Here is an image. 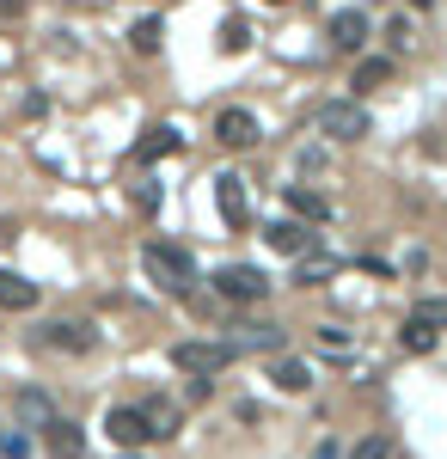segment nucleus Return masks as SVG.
Returning <instances> with one entry per match:
<instances>
[{"label":"nucleus","mask_w":447,"mask_h":459,"mask_svg":"<svg viewBox=\"0 0 447 459\" xmlns=\"http://www.w3.org/2000/svg\"><path fill=\"white\" fill-rule=\"evenodd\" d=\"M435 337H442V331H429L423 318H405V331H399V343H405L411 355H429V350H435Z\"/></svg>","instance_id":"obj_19"},{"label":"nucleus","mask_w":447,"mask_h":459,"mask_svg":"<svg viewBox=\"0 0 447 459\" xmlns=\"http://www.w3.org/2000/svg\"><path fill=\"white\" fill-rule=\"evenodd\" d=\"M141 423H147V435H153V441H166V435H178V404H172V398L141 404Z\"/></svg>","instance_id":"obj_15"},{"label":"nucleus","mask_w":447,"mask_h":459,"mask_svg":"<svg viewBox=\"0 0 447 459\" xmlns=\"http://www.w3.org/2000/svg\"><path fill=\"white\" fill-rule=\"evenodd\" d=\"M215 203H221V221H227L233 233H245L251 209H245V178L240 172H221V178H215Z\"/></svg>","instance_id":"obj_5"},{"label":"nucleus","mask_w":447,"mask_h":459,"mask_svg":"<svg viewBox=\"0 0 447 459\" xmlns=\"http://www.w3.org/2000/svg\"><path fill=\"white\" fill-rule=\"evenodd\" d=\"M141 264H147V276L166 288V294H184V288L197 282V264H190V251L166 246V239H147V246H141Z\"/></svg>","instance_id":"obj_1"},{"label":"nucleus","mask_w":447,"mask_h":459,"mask_svg":"<svg viewBox=\"0 0 447 459\" xmlns=\"http://www.w3.org/2000/svg\"><path fill=\"white\" fill-rule=\"evenodd\" d=\"M386 80H392V62H386V56H368V62H355V80H349V86H355V92H380Z\"/></svg>","instance_id":"obj_17"},{"label":"nucleus","mask_w":447,"mask_h":459,"mask_svg":"<svg viewBox=\"0 0 447 459\" xmlns=\"http://www.w3.org/2000/svg\"><path fill=\"white\" fill-rule=\"evenodd\" d=\"M288 209L307 214V221H325V214H331V209H325V196H312V190H288Z\"/></svg>","instance_id":"obj_22"},{"label":"nucleus","mask_w":447,"mask_h":459,"mask_svg":"<svg viewBox=\"0 0 447 459\" xmlns=\"http://www.w3.org/2000/svg\"><path fill=\"white\" fill-rule=\"evenodd\" d=\"M0 307H6V313H31V307H37V282L13 276V270H0Z\"/></svg>","instance_id":"obj_13"},{"label":"nucleus","mask_w":447,"mask_h":459,"mask_svg":"<svg viewBox=\"0 0 447 459\" xmlns=\"http://www.w3.org/2000/svg\"><path fill=\"white\" fill-rule=\"evenodd\" d=\"M264 239H270L276 251H288V257H307V251H312V233L301 227V221H270Z\"/></svg>","instance_id":"obj_9"},{"label":"nucleus","mask_w":447,"mask_h":459,"mask_svg":"<svg viewBox=\"0 0 447 459\" xmlns=\"http://www.w3.org/2000/svg\"><path fill=\"white\" fill-rule=\"evenodd\" d=\"M233 355H240L233 343H178L172 361L190 374V380H203V386H208L215 374H227V361H233Z\"/></svg>","instance_id":"obj_2"},{"label":"nucleus","mask_w":447,"mask_h":459,"mask_svg":"<svg viewBox=\"0 0 447 459\" xmlns=\"http://www.w3.org/2000/svg\"><path fill=\"white\" fill-rule=\"evenodd\" d=\"M215 142L221 147H251L258 142V117H251V110H221V117H215Z\"/></svg>","instance_id":"obj_6"},{"label":"nucleus","mask_w":447,"mask_h":459,"mask_svg":"<svg viewBox=\"0 0 447 459\" xmlns=\"http://www.w3.org/2000/svg\"><path fill=\"white\" fill-rule=\"evenodd\" d=\"M245 37H251V31H245V19H227V25H221V49H227V56H240Z\"/></svg>","instance_id":"obj_24"},{"label":"nucleus","mask_w":447,"mask_h":459,"mask_svg":"<svg viewBox=\"0 0 447 459\" xmlns=\"http://www.w3.org/2000/svg\"><path fill=\"white\" fill-rule=\"evenodd\" d=\"M386 454H392V441H386V435H368V441H355L349 459H386Z\"/></svg>","instance_id":"obj_25"},{"label":"nucleus","mask_w":447,"mask_h":459,"mask_svg":"<svg viewBox=\"0 0 447 459\" xmlns=\"http://www.w3.org/2000/svg\"><path fill=\"white\" fill-rule=\"evenodd\" d=\"M276 386H282V392H307L312 386L307 361H276Z\"/></svg>","instance_id":"obj_21"},{"label":"nucleus","mask_w":447,"mask_h":459,"mask_svg":"<svg viewBox=\"0 0 447 459\" xmlns=\"http://www.w3.org/2000/svg\"><path fill=\"white\" fill-rule=\"evenodd\" d=\"M319 350L325 355H349V337L344 331H319Z\"/></svg>","instance_id":"obj_26"},{"label":"nucleus","mask_w":447,"mask_h":459,"mask_svg":"<svg viewBox=\"0 0 447 459\" xmlns=\"http://www.w3.org/2000/svg\"><path fill=\"white\" fill-rule=\"evenodd\" d=\"M411 6H435V0H411Z\"/></svg>","instance_id":"obj_27"},{"label":"nucleus","mask_w":447,"mask_h":459,"mask_svg":"<svg viewBox=\"0 0 447 459\" xmlns=\"http://www.w3.org/2000/svg\"><path fill=\"white\" fill-rule=\"evenodd\" d=\"M331 43H337V49H362V43H368V13H362V6L331 13Z\"/></svg>","instance_id":"obj_8"},{"label":"nucleus","mask_w":447,"mask_h":459,"mask_svg":"<svg viewBox=\"0 0 447 459\" xmlns=\"http://www.w3.org/2000/svg\"><path fill=\"white\" fill-rule=\"evenodd\" d=\"M215 294H227V300H264L270 294V276L258 270V264H227V270H215Z\"/></svg>","instance_id":"obj_4"},{"label":"nucleus","mask_w":447,"mask_h":459,"mask_svg":"<svg viewBox=\"0 0 447 459\" xmlns=\"http://www.w3.org/2000/svg\"><path fill=\"white\" fill-rule=\"evenodd\" d=\"M160 37H166V19H153V13H147V19H136V31H129V43H136L141 56H153V49H160Z\"/></svg>","instance_id":"obj_20"},{"label":"nucleus","mask_w":447,"mask_h":459,"mask_svg":"<svg viewBox=\"0 0 447 459\" xmlns=\"http://www.w3.org/2000/svg\"><path fill=\"white\" fill-rule=\"evenodd\" d=\"M166 153H178V129H172V123L147 129V135L136 142V166H153V160H166Z\"/></svg>","instance_id":"obj_11"},{"label":"nucleus","mask_w":447,"mask_h":459,"mask_svg":"<svg viewBox=\"0 0 447 459\" xmlns=\"http://www.w3.org/2000/svg\"><path fill=\"white\" fill-rule=\"evenodd\" d=\"M411 318H423L429 331H447V300H416V313Z\"/></svg>","instance_id":"obj_23"},{"label":"nucleus","mask_w":447,"mask_h":459,"mask_svg":"<svg viewBox=\"0 0 447 459\" xmlns=\"http://www.w3.org/2000/svg\"><path fill=\"white\" fill-rule=\"evenodd\" d=\"M270 6H288V0H270Z\"/></svg>","instance_id":"obj_28"},{"label":"nucleus","mask_w":447,"mask_h":459,"mask_svg":"<svg viewBox=\"0 0 447 459\" xmlns=\"http://www.w3.org/2000/svg\"><path fill=\"white\" fill-rule=\"evenodd\" d=\"M13 411H19V423H25V429H49V423H56V404H49L37 386L19 392V398H13Z\"/></svg>","instance_id":"obj_14"},{"label":"nucleus","mask_w":447,"mask_h":459,"mask_svg":"<svg viewBox=\"0 0 447 459\" xmlns=\"http://www.w3.org/2000/svg\"><path fill=\"white\" fill-rule=\"evenodd\" d=\"M49 350L86 355V350H92V325H80V318H62V325H49Z\"/></svg>","instance_id":"obj_12"},{"label":"nucleus","mask_w":447,"mask_h":459,"mask_svg":"<svg viewBox=\"0 0 447 459\" xmlns=\"http://www.w3.org/2000/svg\"><path fill=\"white\" fill-rule=\"evenodd\" d=\"M104 435H110L117 447H141V441H153V435H147V423H141V411H136V404H117V411L104 417Z\"/></svg>","instance_id":"obj_7"},{"label":"nucleus","mask_w":447,"mask_h":459,"mask_svg":"<svg viewBox=\"0 0 447 459\" xmlns=\"http://www.w3.org/2000/svg\"><path fill=\"white\" fill-rule=\"evenodd\" d=\"M288 337H282V325H251V331H240V343L233 350H282Z\"/></svg>","instance_id":"obj_18"},{"label":"nucleus","mask_w":447,"mask_h":459,"mask_svg":"<svg viewBox=\"0 0 447 459\" xmlns=\"http://www.w3.org/2000/svg\"><path fill=\"white\" fill-rule=\"evenodd\" d=\"M331 276H337V257H325V251H307L301 270H294V282H301V288H319V282H331Z\"/></svg>","instance_id":"obj_16"},{"label":"nucleus","mask_w":447,"mask_h":459,"mask_svg":"<svg viewBox=\"0 0 447 459\" xmlns=\"http://www.w3.org/2000/svg\"><path fill=\"white\" fill-rule=\"evenodd\" d=\"M374 123H368V110L355 105V99H331V105H319V135H331V142H362Z\"/></svg>","instance_id":"obj_3"},{"label":"nucleus","mask_w":447,"mask_h":459,"mask_svg":"<svg viewBox=\"0 0 447 459\" xmlns=\"http://www.w3.org/2000/svg\"><path fill=\"white\" fill-rule=\"evenodd\" d=\"M43 447H49L56 459H80V454H86V435H80L68 417H56V423L43 429Z\"/></svg>","instance_id":"obj_10"}]
</instances>
